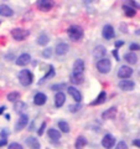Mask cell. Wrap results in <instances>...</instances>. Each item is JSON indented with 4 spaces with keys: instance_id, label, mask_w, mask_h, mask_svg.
<instances>
[{
    "instance_id": "cell-25",
    "label": "cell",
    "mask_w": 140,
    "mask_h": 149,
    "mask_svg": "<svg viewBox=\"0 0 140 149\" xmlns=\"http://www.w3.org/2000/svg\"><path fill=\"white\" fill-rule=\"evenodd\" d=\"M26 108H27V106L25 102H22V101H16L15 104H14V109H15V112H17V113H22Z\"/></svg>"
},
{
    "instance_id": "cell-40",
    "label": "cell",
    "mask_w": 140,
    "mask_h": 149,
    "mask_svg": "<svg viewBox=\"0 0 140 149\" xmlns=\"http://www.w3.org/2000/svg\"><path fill=\"white\" fill-rule=\"evenodd\" d=\"M6 144H8L6 138H1V139H0V147H4V146H6Z\"/></svg>"
},
{
    "instance_id": "cell-38",
    "label": "cell",
    "mask_w": 140,
    "mask_h": 149,
    "mask_svg": "<svg viewBox=\"0 0 140 149\" xmlns=\"http://www.w3.org/2000/svg\"><path fill=\"white\" fill-rule=\"evenodd\" d=\"M8 149H24V148H22L21 144H19V143H11Z\"/></svg>"
},
{
    "instance_id": "cell-15",
    "label": "cell",
    "mask_w": 140,
    "mask_h": 149,
    "mask_svg": "<svg viewBox=\"0 0 140 149\" xmlns=\"http://www.w3.org/2000/svg\"><path fill=\"white\" fill-rule=\"evenodd\" d=\"M119 87L123 91H133L135 87V83L132 80H122L119 82Z\"/></svg>"
},
{
    "instance_id": "cell-18",
    "label": "cell",
    "mask_w": 140,
    "mask_h": 149,
    "mask_svg": "<svg viewBox=\"0 0 140 149\" xmlns=\"http://www.w3.org/2000/svg\"><path fill=\"white\" fill-rule=\"evenodd\" d=\"M116 116V108L115 107H110V108L105 109L103 113H102V118L103 119H114Z\"/></svg>"
},
{
    "instance_id": "cell-3",
    "label": "cell",
    "mask_w": 140,
    "mask_h": 149,
    "mask_svg": "<svg viewBox=\"0 0 140 149\" xmlns=\"http://www.w3.org/2000/svg\"><path fill=\"white\" fill-rule=\"evenodd\" d=\"M30 35V31L26 30V29H21V27H15V29L11 30V36L14 40L16 41H22L25 40L26 37H29Z\"/></svg>"
},
{
    "instance_id": "cell-8",
    "label": "cell",
    "mask_w": 140,
    "mask_h": 149,
    "mask_svg": "<svg viewBox=\"0 0 140 149\" xmlns=\"http://www.w3.org/2000/svg\"><path fill=\"white\" fill-rule=\"evenodd\" d=\"M105 55H107V50L104 46H102V45H98L97 47L93 50V57H94V60H97V61L104 58Z\"/></svg>"
},
{
    "instance_id": "cell-31",
    "label": "cell",
    "mask_w": 140,
    "mask_h": 149,
    "mask_svg": "<svg viewBox=\"0 0 140 149\" xmlns=\"http://www.w3.org/2000/svg\"><path fill=\"white\" fill-rule=\"evenodd\" d=\"M58 128L61 129V132L63 133H68L69 132V125L67 122H64V120H60L58 122Z\"/></svg>"
},
{
    "instance_id": "cell-41",
    "label": "cell",
    "mask_w": 140,
    "mask_h": 149,
    "mask_svg": "<svg viewBox=\"0 0 140 149\" xmlns=\"http://www.w3.org/2000/svg\"><path fill=\"white\" fill-rule=\"evenodd\" d=\"M124 45V41H115V47H122V46Z\"/></svg>"
},
{
    "instance_id": "cell-16",
    "label": "cell",
    "mask_w": 140,
    "mask_h": 149,
    "mask_svg": "<svg viewBox=\"0 0 140 149\" xmlns=\"http://www.w3.org/2000/svg\"><path fill=\"white\" fill-rule=\"evenodd\" d=\"M67 90H68L69 96H71L72 98L77 102V103H79V102L82 101V95H81V92H79L76 87H72V86H71V87H68Z\"/></svg>"
},
{
    "instance_id": "cell-46",
    "label": "cell",
    "mask_w": 140,
    "mask_h": 149,
    "mask_svg": "<svg viewBox=\"0 0 140 149\" xmlns=\"http://www.w3.org/2000/svg\"><path fill=\"white\" fill-rule=\"evenodd\" d=\"M0 24H1V21H0Z\"/></svg>"
},
{
    "instance_id": "cell-22",
    "label": "cell",
    "mask_w": 140,
    "mask_h": 149,
    "mask_svg": "<svg viewBox=\"0 0 140 149\" xmlns=\"http://www.w3.org/2000/svg\"><path fill=\"white\" fill-rule=\"evenodd\" d=\"M14 11L11 10L10 6H8L6 4H1L0 5V15L1 16H5V17H9V16H12Z\"/></svg>"
},
{
    "instance_id": "cell-21",
    "label": "cell",
    "mask_w": 140,
    "mask_h": 149,
    "mask_svg": "<svg viewBox=\"0 0 140 149\" xmlns=\"http://www.w3.org/2000/svg\"><path fill=\"white\" fill-rule=\"evenodd\" d=\"M71 82L73 85H81L85 81V76H83V73H71Z\"/></svg>"
},
{
    "instance_id": "cell-43",
    "label": "cell",
    "mask_w": 140,
    "mask_h": 149,
    "mask_svg": "<svg viewBox=\"0 0 140 149\" xmlns=\"http://www.w3.org/2000/svg\"><path fill=\"white\" fill-rule=\"evenodd\" d=\"M113 55H114V57H115V58L119 61L120 58H119V56H118V50H114V51H113Z\"/></svg>"
},
{
    "instance_id": "cell-29",
    "label": "cell",
    "mask_w": 140,
    "mask_h": 149,
    "mask_svg": "<svg viewBox=\"0 0 140 149\" xmlns=\"http://www.w3.org/2000/svg\"><path fill=\"white\" fill-rule=\"evenodd\" d=\"M53 76H55V68H53V67H50V68H49V72L46 73V74H45V76H44L42 78H41V80H40V82H39V83L41 85V83H42V82H45L46 80H49V78L53 77Z\"/></svg>"
},
{
    "instance_id": "cell-14",
    "label": "cell",
    "mask_w": 140,
    "mask_h": 149,
    "mask_svg": "<svg viewBox=\"0 0 140 149\" xmlns=\"http://www.w3.org/2000/svg\"><path fill=\"white\" fill-rule=\"evenodd\" d=\"M68 50H69L68 44L60 42V44H57V46H56L55 52H56V55H58V56H63V55H66L68 52Z\"/></svg>"
},
{
    "instance_id": "cell-28",
    "label": "cell",
    "mask_w": 140,
    "mask_h": 149,
    "mask_svg": "<svg viewBox=\"0 0 140 149\" xmlns=\"http://www.w3.org/2000/svg\"><path fill=\"white\" fill-rule=\"evenodd\" d=\"M49 41H50V39L46 34H40L39 37H37V44L41 45V46H46L49 44Z\"/></svg>"
},
{
    "instance_id": "cell-9",
    "label": "cell",
    "mask_w": 140,
    "mask_h": 149,
    "mask_svg": "<svg viewBox=\"0 0 140 149\" xmlns=\"http://www.w3.org/2000/svg\"><path fill=\"white\" fill-rule=\"evenodd\" d=\"M115 144V138L112 136V134H105L102 139V146H103L105 149H112Z\"/></svg>"
},
{
    "instance_id": "cell-42",
    "label": "cell",
    "mask_w": 140,
    "mask_h": 149,
    "mask_svg": "<svg viewBox=\"0 0 140 149\" xmlns=\"http://www.w3.org/2000/svg\"><path fill=\"white\" fill-rule=\"evenodd\" d=\"M133 144L135 147H138V148H140V139H135V141L133 142Z\"/></svg>"
},
{
    "instance_id": "cell-7",
    "label": "cell",
    "mask_w": 140,
    "mask_h": 149,
    "mask_svg": "<svg viewBox=\"0 0 140 149\" xmlns=\"http://www.w3.org/2000/svg\"><path fill=\"white\" fill-rule=\"evenodd\" d=\"M102 36L104 37L105 40H112V39H114V36H115V31H114V27L112 26V25H105L103 27V30H102Z\"/></svg>"
},
{
    "instance_id": "cell-26",
    "label": "cell",
    "mask_w": 140,
    "mask_h": 149,
    "mask_svg": "<svg viewBox=\"0 0 140 149\" xmlns=\"http://www.w3.org/2000/svg\"><path fill=\"white\" fill-rule=\"evenodd\" d=\"M123 10H124V14L128 17H133V16H135V14H137V10H135L134 8L127 5V4H124L123 5Z\"/></svg>"
},
{
    "instance_id": "cell-12",
    "label": "cell",
    "mask_w": 140,
    "mask_h": 149,
    "mask_svg": "<svg viewBox=\"0 0 140 149\" xmlns=\"http://www.w3.org/2000/svg\"><path fill=\"white\" fill-rule=\"evenodd\" d=\"M27 122H29V117H27L26 114H21L20 118L17 119V122L15 124V130H16V132H20L21 129H24L26 127Z\"/></svg>"
},
{
    "instance_id": "cell-19",
    "label": "cell",
    "mask_w": 140,
    "mask_h": 149,
    "mask_svg": "<svg viewBox=\"0 0 140 149\" xmlns=\"http://www.w3.org/2000/svg\"><path fill=\"white\" fill-rule=\"evenodd\" d=\"M124 61L128 62L129 65H135L138 62V56L135 55V52L130 51V52H127L124 55Z\"/></svg>"
},
{
    "instance_id": "cell-2",
    "label": "cell",
    "mask_w": 140,
    "mask_h": 149,
    "mask_svg": "<svg viewBox=\"0 0 140 149\" xmlns=\"http://www.w3.org/2000/svg\"><path fill=\"white\" fill-rule=\"evenodd\" d=\"M67 34L69 36V39L73 41H79L83 37V29L78 25H72L68 27Z\"/></svg>"
},
{
    "instance_id": "cell-4",
    "label": "cell",
    "mask_w": 140,
    "mask_h": 149,
    "mask_svg": "<svg viewBox=\"0 0 140 149\" xmlns=\"http://www.w3.org/2000/svg\"><path fill=\"white\" fill-rule=\"evenodd\" d=\"M97 70L99 71L100 73H108L110 72V70H112V62H110V60L109 58H102L99 60V61H97Z\"/></svg>"
},
{
    "instance_id": "cell-23",
    "label": "cell",
    "mask_w": 140,
    "mask_h": 149,
    "mask_svg": "<svg viewBox=\"0 0 140 149\" xmlns=\"http://www.w3.org/2000/svg\"><path fill=\"white\" fill-rule=\"evenodd\" d=\"M26 144H27V147H29L30 149H40V148H41L39 141H37L35 137L27 138V139H26Z\"/></svg>"
},
{
    "instance_id": "cell-11",
    "label": "cell",
    "mask_w": 140,
    "mask_h": 149,
    "mask_svg": "<svg viewBox=\"0 0 140 149\" xmlns=\"http://www.w3.org/2000/svg\"><path fill=\"white\" fill-rule=\"evenodd\" d=\"M85 68H86V65L85 61L81 58H78L74 61L73 63V68H72V73H83L85 72Z\"/></svg>"
},
{
    "instance_id": "cell-37",
    "label": "cell",
    "mask_w": 140,
    "mask_h": 149,
    "mask_svg": "<svg viewBox=\"0 0 140 149\" xmlns=\"http://www.w3.org/2000/svg\"><path fill=\"white\" fill-rule=\"evenodd\" d=\"M129 50H132L133 52H134V51H140V45L139 44H130Z\"/></svg>"
},
{
    "instance_id": "cell-10",
    "label": "cell",
    "mask_w": 140,
    "mask_h": 149,
    "mask_svg": "<svg viewBox=\"0 0 140 149\" xmlns=\"http://www.w3.org/2000/svg\"><path fill=\"white\" fill-rule=\"evenodd\" d=\"M30 62H31V56L29 54H21L16 58V65H17V66H20V67L27 66Z\"/></svg>"
},
{
    "instance_id": "cell-13",
    "label": "cell",
    "mask_w": 140,
    "mask_h": 149,
    "mask_svg": "<svg viewBox=\"0 0 140 149\" xmlns=\"http://www.w3.org/2000/svg\"><path fill=\"white\" fill-rule=\"evenodd\" d=\"M64 102H66V95H64L62 91L56 93V96H55V106L57 107V108H61V107L64 104Z\"/></svg>"
},
{
    "instance_id": "cell-5",
    "label": "cell",
    "mask_w": 140,
    "mask_h": 149,
    "mask_svg": "<svg viewBox=\"0 0 140 149\" xmlns=\"http://www.w3.org/2000/svg\"><path fill=\"white\" fill-rule=\"evenodd\" d=\"M53 5H55L53 0H37L36 1L37 9L41 11H50L53 8Z\"/></svg>"
},
{
    "instance_id": "cell-1",
    "label": "cell",
    "mask_w": 140,
    "mask_h": 149,
    "mask_svg": "<svg viewBox=\"0 0 140 149\" xmlns=\"http://www.w3.org/2000/svg\"><path fill=\"white\" fill-rule=\"evenodd\" d=\"M19 81L22 86H30L32 82H34V74L30 70H21L20 73H19Z\"/></svg>"
},
{
    "instance_id": "cell-34",
    "label": "cell",
    "mask_w": 140,
    "mask_h": 149,
    "mask_svg": "<svg viewBox=\"0 0 140 149\" xmlns=\"http://www.w3.org/2000/svg\"><path fill=\"white\" fill-rule=\"evenodd\" d=\"M68 109H69V112H72V113H76L78 109H81V104H79V103L72 104V106H69V107H68Z\"/></svg>"
},
{
    "instance_id": "cell-44",
    "label": "cell",
    "mask_w": 140,
    "mask_h": 149,
    "mask_svg": "<svg viewBox=\"0 0 140 149\" xmlns=\"http://www.w3.org/2000/svg\"><path fill=\"white\" fill-rule=\"evenodd\" d=\"M5 109H6V107H5V106H1V107H0V116L4 113V111H5Z\"/></svg>"
},
{
    "instance_id": "cell-33",
    "label": "cell",
    "mask_w": 140,
    "mask_h": 149,
    "mask_svg": "<svg viewBox=\"0 0 140 149\" xmlns=\"http://www.w3.org/2000/svg\"><path fill=\"white\" fill-rule=\"evenodd\" d=\"M42 57H45V58H50L51 56H52V49H50V47H47V49H45V50H42Z\"/></svg>"
},
{
    "instance_id": "cell-6",
    "label": "cell",
    "mask_w": 140,
    "mask_h": 149,
    "mask_svg": "<svg viewBox=\"0 0 140 149\" xmlns=\"http://www.w3.org/2000/svg\"><path fill=\"white\" fill-rule=\"evenodd\" d=\"M133 74V68L130 66H120L119 71H118V77L122 78V80H127V78H129L130 76Z\"/></svg>"
},
{
    "instance_id": "cell-17",
    "label": "cell",
    "mask_w": 140,
    "mask_h": 149,
    "mask_svg": "<svg viewBox=\"0 0 140 149\" xmlns=\"http://www.w3.org/2000/svg\"><path fill=\"white\" fill-rule=\"evenodd\" d=\"M46 101H47V96H46L45 93H42V92L36 93L35 97H34V103L36 106H44L46 103Z\"/></svg>"
},
{
    "instance_id": "cell-20",
    "label": "cell",
    "mask_w": 140,
    "mask_h": 149,
    "mask_svg": "<svg viewBox=\"0 0 140 149\" xmlns=\"http://www.w3.org/2000/svg\"><path fill=\"white\" fill-rule=\"evenodd\" d=\"M105 100H107V93H105L104 91H102L99 95H98L97 98L93 101V102H91L89 106H99V104H102V103H104Z\"/></svg>"
},
{
    "instance_id": "cell-32",
    "label": "cell",
    "mask_w": 140,
    "mask_h": 149,
    "mask_svg": "<svg viewBox=\"0 0 140 149\" xmlns=\"http://www.w3.org/2000/svg\"><path fill=\"white\" fill-rule=\"evenodd\" d=\"M62 88H66V83H57V85H53V86H51V90L52 91H62Z\"/></svg>"
},
{
    "instance_id": "cell-39",
    "label": "cell",
    "mask_w": 140,
    "mask_h": 149,
    "mask_svg": "<svg viewBox=\"0 0 140 149\" xmlns=\"http://www.w3.org/2000/svg\"><path fill=\"white\" fill-rule=\"evenodd\" d=\"M45 128H46V122H44V123H42V125H41V127H40V129L37 130V134H39V136H42Z\"/></svg>"
},
{
    "instance_id": "cell-30",
    "label": "cell",
    "mask_w": 140,
    "mask_h": 149,
    "mask_svg": "<svg viewBox=\"0 0 140 149\" xmlns=\"http://www.w3.org/2000/svg\"><path fill=\"white\" fill-rule=\"evenodd\" d=\"M20 100V93L19 92H11V93H9L8 95V101H10V102H14L15 103L16 101Z\"/></svg>"
},
{
    "instance_id": "cell-35",
    "label": "cell",
    "mask_w": 140,
    "mask_h": 149,
    "mask_svg": "<svg viewBox=\"0 0 140 149\" xmlns=\"http://www.w3.org/2000/svg\"><path fill=\"white\" fill-rule=\"evenodd\" d=\"M127 1H128L127 5L132 6V8H134V9H140V5H139L138 3H135V0H127Z\"/></svg>"
},
{
    "instance_id": "cell-27",
    "label": "cell",
    "mask_w": 140,
    "mask_h": 149,
    "mask_svg": "<svg viewBox=\"0 0 140 149\" xmlns=\"http://www.w3.org/2000/svg\"><path fill=\"white\" fill-rule=\"evenodd\" d=\"M87 146V139L85 137L79 136L77 139H76V144H74V147H76V149H83Z\"/></svg>"
},
{
    "instance_id": "cell-45",
    "label": "cell",
    "mask_w": 140,
    "mask_h": 149,
    "mask_svg": "<svg viewBox=\"0 0 140 149\" xmlns=\"http://www.w3.org/2000/svg\"><path fill=\"white\" fill-rule=\"evenodd\" d=\"M83 1H85L86 4H93V3H96L97 0H83Z\"/></svg>"
},
{
    "instance_id": "cell-24",
    "label": "cell",
    "mask_w": 140,
    "mask_h": 149,
    "mask_svg": "<svg viewBox=\"0 0 140 149\" xmlns=\"http://www.w3.org/2000/svg\"><path fill=\"white\" fill-rule=\"evenodd\" d=\"M47 134H49V138L52 139V141H58V139L61 138V132L55 128H50L47 130Z\"/></svg>"
},
{
    "instance_id": "cell-36",
    "label": "cell",
    "mask_w": 140,
    "mask_h": 149,
    "mask_svg": "<svg viewBox=\"0 0 140 149\" xmlns=\"http://www.w3.org/2000/svg\"><path fill=\"white\" fill-rule=\"evenodd\" d=\"M115 149H128V146H127V143H125L124 141H120L118 144H116Z\"/></svg>"
}]
</instances>
